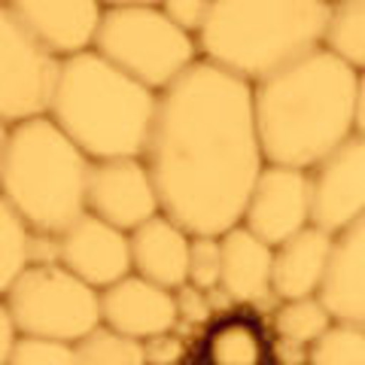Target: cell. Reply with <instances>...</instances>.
Instances as JSON below:
<instances>
[{
	"mask_svg": "<svg viewBox=\"0 0 365 365\" xmlns=\"http://www.w3.org/2000/svg\"><path fill=\"white\" fill-rule=\"evenodd\" d=\"M335 235L323 232L319 225H307L289 241L274 247V271L271 287L280 302L319 295V287L326 280L329 259H332Z\"/></svg>",
	"mask_w": 365,
	"mask_h": 365,
	"instance_id": "obj_18",
	"label": "cell"
},
{
	"mask_svg": "<svg viewBox=\"0 0 365 365\" xmlns=\"http://www.w3.org/2000/svg\"><path fill=\"white\" fill-rule=\"evenodd\" d=\"M64 58L0 6V119L19 125L49 116Z\"/></svg>",
	"mask_w": 365,
	"mask_h": 365,
	"instance_id": "obj_8",
	"label": "cell"
},
{
	"mask_svg": "<svg viewBox=\"0 0 365 365\" xmlns=\"http://www.w3.org/2000/svg\"><path fill=\"white\" fill-rule=\"evenodd\" d=\"M323 46L353 71H365V0H335Z\"/></svg>",
	"mask_w": 365,
	"mask_h": 365,
	"instance_id": "obj_21",
	"label": "cell"
},
{
	"mask_svg": "<svg viewBox=\"0 0 365 365\" xmlns=\"http://www.w3.org/2000/svg\"><path fill=\"white\" fill-rule=\"evenodd\" d=\"M128 237L134 274L165 289H180L182 283H189L192 235L177 220H170L168 213H155L153 220L128 232Z\"/></svg>",
	"mask_w": 365,
	"mask_h": 365,
	"instance_id": "obj_16",
	"label": "cell"
},
{
	"mask_svg": "<svg viewBox=\"0 0 365 365\" xmlns=\"http://www.w3.org/2000/svg\"><path fill=\"white\" fill-rule=\"evenodd\" d=\"M104 6H158L162 0H101Z\"/></svg>",
	"mask_w": 365,
	"mask_h": 365,
	"instance_id": "obj_33",
	"label": "cell"
},
{
	"mask_svg": "<svg viewBox=\"0 0 365 365\" xmlns=\"http://www.w3.org/2000/svg\"><path fill=\"white\" fill-rule=\"evenodd\" d=\"M6 365H76V350L67 341L21 335Z\"/></svg>",
	"mask_w": 365,
	"mask_h": 365,
	"instance_id": "obj_26",
	"label": "cell"
},
{
	"mask_svg": "<svg viewBox=\"0 0 365 365\" xmlns=\"http://www.w3.org/2000/svg\"><path fill=\"white\" fill-rule=\"evenodd\" d=\"M356 134L365 137V71L359 73V86H356Z\"/></svg>",
	"mask_w": 365,
	"mask_h": 365,
	"instance_id": "obj_32",
	"label": "cell"
},
{
	"mask_svg": "<svg viewBox=\"0 0 365 365\" xmlns=\"http://www.w3.org/2000/svg\"><path fill=\"white\" fill-rule=\"evenodd\" d=\"M332 4H335V0H332Z\"/></svg>",
	"mask_w": 365,
	"mask_h": 365,
	"instance_id": "obj_37",
	"label": "cell"
},
{
	"mask_svg": "<svg viewBox=\"0 0 365 365\" xmlns=\"http://www.w3.org/2000/svg\"><path fill=\"white\" fill-rule=\"evenodd\" d=\"M335 323V317L329 314L319 295H304V299H289L280 302L277 311L271 314V329L274 338H289L299 344L311 347L314 341Z\"/></svg>",
	"mask_w": 365,
	"mask_h": 365,
	"instance_id": "obj_22",
	"label": "cell"
},
{
	"mask_svg": "<svg viewBox=\"0 0 365 365\" xmlns=\"http://www.w3.org/2000/svg\"><path fill=\"white\" fill-rule=\"evenodd\" d=\"M101 323L137 341L170 332L180 323L174 289H165L131 271L128 277L101 289Z\"/></svg>",
	"mask_w": 365,
	"mask_h": 365,
	"instance_id": "obj_14",
	"label": "cell"
},
{
	"mask_svg": "<svg viewBox=\"0 0 365 365\" xmlns=\"http://www.w3.org/2000/svg\"><path fill=\"white\" fill-rule=\"evenodd\" d=\"M58 265L73 271L88 287L107 289L134 271L131 237L128 232L86 210L76 222L58 232Z\"/></svg>",
	"mask_w": 365,
	"mask_h": 365,
	"instance_id": "obj_12",
	"label": "cell"
},
{
	"mask_svg": "<svg viewBox=\"0 0 365 365\" xmlns=\"http://www.w3.org/2000/svg\"><path fill=\"white\" fill-rule=\"evenodd\" d=\"M19 338H21L19 323L13 319V314H9V307L0 304V365L9 362V356H13V350L19 344Z\"/></svg>",
	"mask_w": 365,
	"mask_h": 365,
	"instance_id": "obj_31",
	"label": "cell"
},
{
	"mask_svg": "<svg viewBox=\"0 0 365 365\" xmlns=\"http://www.w3.org/2000/svg\"><path fill=\"white\" fill-rule=\"evenodd\" d=\"M158 6L165 9V16L174 21V25H180L182 31H189L192 37H198L201 28L207 25L213 0H162Z\"/></svg>",
	"mask_w": 365,
	"mask_h": 365,
	"instance_id": "obj_28",
	"label": "cell"
},
{
	"mask_svg": "<svg viewBox=\"0 0 365 365\" xmlns=\"http://www.w3.org/2000/svg\"><path fill=\"white\" fill-rule=\"evenodd\" d=\"M146 365H150V362H146Z\"/></svg>",
	"mask_w": 365,
	"mask_h": 365,
	"instance_id": "obj_36",
	"label": "cell"
},
{
	"mask_svg": "<svg viewBox=\"0 0 365 365\" xmlns=\"http://www.w3.org/2000/svg\"><path fill=\"white\" fill-rule=\"evenodd\" d=\"M88 213L101 216L122 232H134L137 225L162 213V201H158V189L146 158L140 155L91 162Z\"/></svg>",
	"mask_w": 365,
	"mask_h": 365,
	"instance_id": "obj_11",
	"label": "cell"
},
{
	"mask_svg": "<svg viewBox=\"0 0 365 365\" xmlns=\"http://www.w3.org/2000/svg\"><path fill=\"white\" fill-rule=\"evenodd\" d=\"M319 299L335 319L365 326V216L335 235Z\"/></svg>",
	"mask_w": 365,
	"mask_h": 365,
	"instance_id": "obj_17",
	"label": "cell"
},
{
	"mask_svg": "<svg viewBox=\"0 0 365 365\" xmlns=\"http://www.w3.org/2000/svg\"><path fill=\"white\" fill-rule=\"evenodd\" d=\"M162 213L189 235L241 225L250 189L265 168L253 83L198 61L158 95L146 143Z\"/></svg>",
	"mask_w": 365,
	"mask_h": 365,
	"instance_id": "obj_1",
	"label": "cell"
},
{
	"mask_svg": "<svg viewBox=\"0 0 365 365\" xmlns=\"http://www.w3.org/2000/svg\"><path fill=\"white\" fill-rule=\"evenodd\" d=\"M186 365H210L207 359H195V362H186Z\"/></svg>",
	"mask_w": 365,
	"mask_h": 365,
	"instance_id": "obj_34",
	"label": "cell"
},
{
	"mask_svg": "<svg viewBox=\"0 0 365 365\" xmlns=\"http://www.w3.org/2000/svg\"><path fill=\"white\" fill-rule=\"evenodd\" d=\"M4 304L21 335L76 344L101 326V289L88 287L64 265H31L4 292Z\"/></svg>",
	"mask_w": 365,
	"mask_h": 365,
	"instance_id": "obj_7",
	"label": "cell"
},
{
	"mask_svg": "<svg viewBox=\"0 0 365 365\" xmlns=\"http://www.w3.org/2000/svg\"><path fill=\"white\" fill-rule=\"evenodd\" d=\"M34 228L13 204L0 198V292L34 265Z\"/></svg>",
	"mask_w": 365,
	"mask_h": 365,
	"instance_id": "obj_20",
	"label": "cell"
},
{
	"mask_svg": "<svg viewBox=\"0 0 365 365\" xmlns=\"http://www.w3.org/2000/svg\"><path fill=\"white\" fill-rule=\"evenodd\" d=\"M91 49L158 95L201 61L198 37L174 25L162 6H107Z\"/></svg>",
	"mask_w": 365,
	"mask_h": 365,
	"instance_id": "obj_6",
	"label": "cell"
},
{
	"mask_svg": "<svg viewBox=\"0 0 365 365\" xmlns=\"http://www.w3.org/2000/svg\"><path fill=\"white\" fill-rule=\"evenodd\" d=\"M222 237V283L220 289L235 304H250L265 314L277 311V292L271 287L274 247L250 232L247 225H232Z\"/></svg>",
	"mask_w": 365,
	"mask_h": 365,
	"instance_id": "obj_15",
	"label": "cell"
},
{
	"mask_svg": "<svg viewBox=\"0 0 365 365\" xmlns=\"http://www.w3.org/2000/svg\"><path fill=\"white\" fill-rule=\"evenodd\" d=\"M311 220L329 235L365 216V137L350 134L311 170Z\"/></svg>",
	"mask_w": 365,
	"mask_h": 365,
	"instance_id": "obj_10",
	"label": "cell"
},
{
	"mask_svg": "<svg viewBox=\"0 0 365 365\" xmlns=\"http://www.w3.org/2000/svg\"><path fill=\"white\" fill-rule=\"evenodd\" d=\"M158 91L137 83L101 52L64 58L49 116L91 162L140 158L150 143Z\"/></svg>",
	"mask_w": 365,
	"mask_h": 365,
	"instance_id": "obj_3",
	"label": "cell"
},
{
	"mask_svg": "<svg viewBox=\"0 0 365 365\" xmlns=\"http://www.w3.org/2000/svg\"><path fill=\"white\" fill-rule=\"evenodd\" d=\"M76 365H146L143 341L101 323L76 344Z\"/></svg>",
	"mask_w": 365,
	"mask_h": 365,
	"instance_id": "obj_23",
	"label": "cell"
},
{
	"mask_svg": "<svg viewBox=\"0 0 365 365\" xmlns=\"http://www.w3.org/2000/svg\"><path fill=\"white\" fill-rule=\"evenodd\" d=\"M359 71L326 46L253 86L256 131L271 165L311 170L356 134Z\"/></svg>",
	"mask_w": 365,
	"mask_h": 365,
	"instance_id": "obj_2",
	"label": "cell"
},
{
	"mask_svg": "<svg viewBox=\"0 0 365 365\" xmlns=\"http://www.w3.org/2000/svg\"><path fill=\"white\" fill-rule=\"evenodd\" d=\"M271 362L274 365H307L311 362V347L299 344V341H289V338H274Z\"/></svg>",
	"mask_w": 365,
	"mask_h": 365,
	"instance_id": "obj_30",
	"label": "cell"
},
{
	"mask_svg": "<svg viewBox=\"0 0 365 365\" xmlns=\"http://www.w3.org/2000/svg\"><path fill=\"white\" fill-rule=\"evenodd\" d=\"M4 6L61 58L95 46L107 9L101 0H4Z\"/></svg>",
	"mask_w": 365,
	"mask_h": 365,
	"instance_id": "obj_13",
	"label": "cell"
},
{
	"mask_svg": "<svg viewBox=\"0 0 365 365\" xmlns=\"http://www.w3.org/2000/svg\"><path fill=\"white\" fill-rule=\"evenodd\" d=\"M307 365H314V362H307Z\"/></svg>",
	"mask_w": 365,
	"mask_h": 365,
	"instance_id": "obj_35",
	"label": "cell"
},
{
	"mask_svg": "<svg viewBox=\"0 0 365 365\" xmlns=\"http://www.w3.org/2000/svg\"><path fill=\"white\" fill-rule=\"evenodd\" d=\"M332 0H213L198 34L201 58L259 83L326 40Z\"/></svg>",
	"mask_w": 365,
	"mask_h": 365,
	"instance_id": "obj_4",
	"label": "cell"
},
{
	"mask_svg": "<svg viewBox=\"0 0 365 365\" xmlns=\"http://www.w3.org/2000/svg\"><path fill=\"white\" fill-rule=\"evenodd\" d=\"M189 283L198 289H220L222 283V237L220 235H192L189 250Z\"/></svg>",
	"mask_w": 365,
	"mask_h": 365,
	"instance_id": "obj_25",
	"label": "cell"
},
{
	"mask_svg": "<svg viewBox=\"0 0 365 365\" xmlns=\"http://www.w3.org/2000/svg\"><path fill=\"white\" fill-rule=\"evenodd\" d=\"M91 158L52 116L6 125L0 137V198L37 232L58 235L88 210Z\"/></svg>",
	"mask_w": 365,
	"mask_h": 365,
	"instance_id": "obj_5",
	"label": "cell"
},
{
	"mask_svg": "<svg viewBox=\"0 0 365 365\" xmlns=\"http://www.w3.org/2000/svg\"><path fill=\"white\" fill-rule=\"evenodd\" d=\"M314 365H365V326L335 319L311 344Z\"/></svg>",
	"mask_w": 365,
	"mask_h": 365,
	"instance_id": "obj_24",
	"label": "cell"
},
{
	"mask_svg": "<svg viewBox=\"0 0 365 365\" xmlns=\"http://www.w3.org/2000/svg\"><path fill=\"white\" fill-rule=\"evenodd\" d=\"M204 359L210 365H268L271 344L256 319L222 317L204 332Z\"/></svg>",
	"mask_w": 365,
	"mask_h": 365,
	"instance_id": "obj_19",
	"label": "cell"
},
{
	"mask_svg": "<svg viewBox=\"0 0 365 365\" xmlns=\"http://www.w3.org/2000/svg\"><path fill=\"white\" fill-rule=\"evenodd\" d=\"M241 225H247L268 247H280L292 235H299L302 228L314 225L311 174L304 168L265 162L253 189H250Z\"/></svg>",
	"mask_w": 365,
	"mask_h": 365,
	"instance_id": "obj_9",
	"label": "cell"
},
{
	"mask_svg": "<svg viewBox=\"0 0 365 365\" xmlns=\"http://www.w3.org/2000/svg\"><path fill=\"white\" fill-rule=\"evenodd\" d=\"M174 299H177V319H180L177 326H189V329L207 326L216 314L210 292L198 289L195 283H182L180 289H174Z\"/></svg>",
	"mask_w": 365,
	"mask_h": 365,
	"instance_id": "obj_27",
	"label": "cell"
},
{
	"mask_svg": "<svg viewBox=\"0 0 365 365\" xmlns=\"http://www.w3.org/2000/svg\"><path fill=\"white\" fill-rule=\"evenodd\" d=\"M143 356L150 365H182V359H186V341L174 329L170 332H158L143 341Z\"/></svg>",
	"mask_w": 365,
	"mask_h": 365,
	"instance_id": "obj_29",
	"label": "cell"
}]
</instances>
